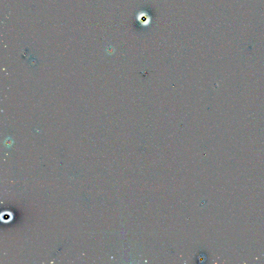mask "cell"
Listing matches in <instances>:
<instances>
[]
</instances>
